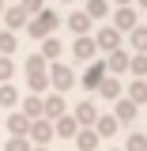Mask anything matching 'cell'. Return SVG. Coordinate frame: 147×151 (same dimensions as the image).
Listing matches in <instances>:
<instances>
[{
	"mask_svg": "<svg viewBox=\"0 0 147 151\" xmlns=\"http://www.w3.org/2000/svg\"><path fill=\"white\" fill-rule=\"evenodd\" d=\"M49 87H53L57 94L72 91V87H75V68L64 64V60H53V64H49Z\"/></svg>",
	"mask_w": 147,
	"mask_h": 151,
	"instance_id": "6da1fadb",
	"label": "cell"
},
{
	"mask_svg": "<svg viewBox=\"0 0 147 151\" xmlns=\"http://www.w3.org/2000/svg\"><path fill=\"white\" fill-rule=\"evenodd\" d=\"M57 27H60V15H57V12H49V8H45V12H38L34 19H27V30H30V38H49Z\"/></svg>",
	"mask_w": 147,
	"mask_h": 151,
	"instance_id": "7a4b0ae2",
	"label": "cell"
},
{
	"mask_svg": "<svg viewBox=\"0 0 147 151\" xmlns=\"http://www.w3.org/2000/svg\"><path fill=\"white\" fill-rule=\"evenodd\" d=\"M53 121H45V117H38V121H30V132H27V140L34 144V147H45L49 140H53Z\"/></svg>",
	"mask_w": 147,
	"mask_h": 151,
	"instance_id": "3957f363",
	"label": "cell"
},
{
	"mask_svg": "<svg viewBox=\"0 0 147 151\" xmlns=\"http://www.w3.org/2000/svg\"><path fill=\"white\" fill-rule=\"evenodd\" d=\"M106 60H87V72L79 76V83H83V87H87V91H98V83H102V79H106Z\"/></svg>",
	"mask_w": 147,
	"mask_h": 151,
	"instance_id": "277c9868",
	"label": "cell"
},
{
	"mask_svg": "<svg viewBox=\"0 0 147 151\" xmlns=\"http://www.w3.org/2000/svg\"><path fill=\"white\" fill-rule=\"evenodd\" d=\"M113 30H132V27H140V15H136V8L132 4H121L117 12H113Z\"/></svg>",
	"mask_w": 147,
	"mask_h": 151,
	"instance_id": "5b68a950",
	"label": "cell"
},
{
	"mask_svg": "<svg viewBox=\"0 0 147 151\" xmlns=\"http://www.w3.org/2000/svg\"><path fill=\"white\" fill-rule=\"evenodd\" d=\"M42 117L45 121H57V117H64V94H42Z\"/></svg>",
	"mask_w": 147,
	"mask_h": 151,
	"instance_id": "8992f818",
	"label": "cell"
},
{
	"mask_svg": "<svg viewBox=\"0 0 147 151\" xmlns=\"http://www.w3.org/2000/svg\"><path fill=\"white\" fill-rule=\"evenodd\" d=\"M128 49H113V53H106V72L110 76H125L128 72Z\"/></svg>",
	"mask_w": 147,
	"mask_h": 151,
	"instance_id": "52a82bcc",
	"label": "cell"
},
{
	"mask_svg": "<svg viewBox=\"0 0 147 151\" xmlns=\"http://www.w3.org/2000/svg\"><path fill=\"white\" fill-rule=\"evenodd\" d=\"M94 45H98V49H106V53L121 49V30H113V27H102V30L94 34Z\"/></svg>",
	"mask_w": 147,
	"mask_h": 151,
	"instance_id": "ba28073f",
	"label": "cell"
},
{
	"mask_svg": "<svg viewBox=\"0 0 147 151\" xmlns=\"http://www.w3.org/2000/svg\"><path fill=\"white\" fill-rule=\"evenodd\" d=\"M136 113H140V106H136L132 98L121 94V98H117V106H113V117H117L121 125H132V121H136Z\"/></svg>",
	"mask_w": 147,
	"mask_h": 151,
	"instance_id": "9c48e42d",
	"label": "cell"
},
{
	"mask_svg": "<svg viewBox=\"0 0 147 151\" xmlns=\"http://www.w3.org/2000/svg\"><path fill=\"white\" fill-rule=\"evenodd\" d=\"M72 117L79 121V129H94V121H98V106L94 102H79L72 110Z\"/></svg>",
	"mask_w": 147,
	"mask_h": 151,
	"instance_id": "30bf717a",
	"label": "cell"
},
{
	"mask_svg": "<svg viewBox=\"0 0 147 151\" xmlns=\"http://www.w3.org/2000/svg\"><path fill=\"white\" fill-rule=\"evenodd\" d=\"M53 132L60 140H75V132H79V121H75L72 113H64V117H57L53 121Z\"/></svg>",
	"mask_w": 147,
	"mask_h": 151,
	"instance_id": "8fae6325",
	"label": "cell"
},
{
	"mask_svg": "<svg viewBox=\"0 0 147 151\" xmlns=\"http://www.w3.org/2000/svg\"><path fill=\"white\" fill-rule=\"evenodd\" d=\"M72 53H75V60H94L98 45H94L91 34H79V38H75V45H72Z\"/></svg>",
	"mask_w": 147,
	"mask_h": 151,
	"instance_id": "7c38bea8",
	"label": "cell"
},
{
	"mask_svg": "<svg viewBox=\"0 0 147 151\" xmlns=\"http://www.w3.org/2000/svg\"><path fill=\"white\" fill-rule=\"evenodd\" d=\"M121 91H125V87H121V76H106V79L98 83V94H102V98H110V102H117Z\"/></svg>",
	"mask_w": 147,
	"mask_h": 151,
	"instance_id": "4fadbf2b",
	"label": "cell"
},
{
	"mask_svg": "<svg viewBox=\"0 0 147 151\" xmlns=\"http://www.w3.org/2000/svg\"><path fill=\"white\" fill-rule=\"evenodd\" d=\"M98 144H102V136H98L94 129H79L75 132V147L79 151H98Z\"/></svg>",
	"mask_w": 147,
	"mask_h": 151,
	"instance_id": "5bb4252c",
	"label": "cell"
},
{
	"mask_svg": "<svg viewBox=\"0 0 147 151\" xmlns=\"http://www.w3.org/2000/svg\"><path fill=\"white\" fill-rule=\"evenodd\" d=\"M68 30H72L75 38L91 34V15H87V12H72V15H68Z\"/></svg>",
	"mask_w": 147,
	"mask_h": 151,
	"instance_id": "9a60e30c",
	"label": "cell"
},
{
	"mask_svg": "<svg viewBox=\"0 0 147 151\" xmlns=\"http://www.w3.org/2000/svg\"><path fill=\"white\" fill-rule=\"evenodd\" d=\"M8 132H11V136H27V132H30V117H27L23 110L8 113Z\"/></svg>",
	"mask_w": 147,
	"mask_h": 151,
	"instance_id": "2e32d148",
	"label": "cell"
},
{
	"mask_svg": "<svg viewBox=\"0 0 147 151\" xmlns=\"http://www.w3.org/2000/svg\"><path fill=\"white\" fill-rule=\"evenodd\" d=\"M117 125H121V121H117L113 113H98V121H94V132L106 140V136H113V132H117Z\"/></svg>",
	"mask_w": 147,
	"mask_h": 151,
	"instance_id": "e0dca14e",
	"label": "cell"
},
{
	"mask_svg": "<svg viewBox=\"0 0 147 151\" xmlns=\"http://www.w3.org/2000/svg\"><path fill=\"white\" fill-rule=\"evenodd\" d=\"M4 23H8V30H23L27 27V12L23 8H4Z\"/></svg>",
	"mask_w": 147,
	"mask_h": 151,
	"instance_id": "ac0fdd59",
	"label": "cell"
},
{
	"mask_svg": "<svg viewBox=\"0 0 147 151\" xmlns=\"http://www.w3.org/2000/svg\"><path fill=\"white\" fill-rule=\"evenodd\" d=\"M125 98H132L136 106H147V79H132V87L125 91Z\"/></svg>",
	"mask_w": 147,
	"mask_h": 151,
	"instance_id": "d6986e66",
	"label": "cell"
},
{
	"mask_svg": "<svg viewBox=\"0 0 147 151\" xmlns=\"http://www.w3.org/2000/svg\"><path fill=\"white\" fill-rule=\"evenodd\" d=\"M19 106H23V113H27L30 121H38V117H42V94H27Z\"/></svg>",
	"mask_w": 147,
	"mask_h": 151,
	"instance_id": "ffe728a7",
	"label": "cell"
},
{
	"mask_svg": "<svg viewBox=\"0 0 147 151\" xmlns=\"http://www.w3.org/2000/svg\"><path fill=\"white\" fill-rule=\"evenodd\" d=\"M128 72L136 79H147V53H132L128 57Z\"/></svg>",
	"mask_w": 147,
	"mask_h": 151,
	"instance_id": "44dd1931",
	"label": "cell"
},
{
	"mask_svg": "<svg viewBox=\"0 0 147 151\" xmlns=\"http://www.w3.org/2000/svg\"><path fill=\"white\" fill-rule=\"evenodd\" d=\"M19 45V34L15 30H0V57H11Z\"/></svg>",
	"mask_w": 147,
	"mask_h": 151,
	"instance_id": "7402d4cb",
	"label": "cell"
},
{
	"mask_svg": "<svg viewBox=\"0 0 147 151\" xmlns=\"http://www.w3.org/2000/svg\"><path fill=\"white\" fill-rule=\"evenodd\" d=\"M83 12H87L91 23H94V19H106V15H110V4H106V0H87V8H83Z\"/></svg>",
	"mask_w": 147,
	"mask_h": 151,
	"instance_id": "603a6c76",
	"label": "cell"
},
{
	"mask_svg": "<svg viewBox=\"0 0 147 151\" xmlns=\"http://www.w3.org/2000/svg\"><path fill=\"white\" fill-rule=\"evenodd\" d=\"M132 53H147V27H132Z\"/></svg>",
	"mask_w": 147,
	"mask_h": 151,
	"instance_id": "cb8c5ba5",
	"label": "cell"
},
{
	"mask_svg": "<svg viewBox=\"0 0 147 151\" xmlns=\"http://www.w3.org/2000/svg\"><path fill=\"white\" fill-rule=\"evenodd\" d=\"M15 102H19V91L11 87V83H0V106H8V110H11Z\"/></svg>",
	"mask_w": 147,
	"mask_h": 151,
	"instance_id": "d4e9b609",
	"label": "cell"
},
{
	"mask_svg": "<svg viewBox=\"0 0 147 151\" xmlns=\"http://www.w3.org/2000/svg\"><path fill=\"white\" fill-rule=\"evenodd\" d=\"M42 42H45V45H42V57H45V60H53V57H60V38H42Z\"/></svg>",
	"mask_w": 147,
	"mask_h": 151,
	"instance_id": "484cf974",
	"label": "cell"
},
{
	"mask_svg": "<svg viewBox=\"0 0 147 151\" xmlns=\"http://www.w3.org/2000/svg\"><path fill=\"white\" fill-rule=\"evenodd\" d=\"M34 144L27 140V136H8V144H4V151H30Z\"/></svg>",
	"mask_w": 147,
	"mask_h": 151,
	"instance_id": "4316f807",
	"label": "cell"
},
{
	"mask_svg": "<svg viewBox=\"0 0 147 151\" xmlns=\"http://www.w3.org/2000/svg\"><path fill=\"white\" fill-rule=\"evenodd\" d=\"M125 151H147V136L143 132H132L128 140H125Z\"/></svg>",
	"mask_w": 147,
	"mask_h": 151,
	"instance_id": "83f0119b",
	"label": "cell"
},
{
	"mask_svg": "<svg viewBox=\"0 0 147 151\" xmlns=\"http://www.w3.org/2000/svg\"><path fill=\"white\" fill-rule=\"evenodd\" d=\"M11 76H15V60L11 57H0V83H8Z\"/></svg>",
	"mask_w": 147,
	"mask_h": 151,
	"instance_id": "f1b7e54d",
	"label": "cell"
},
{
	"mask_svg": "<svg viewBox=\"0 0 147 151\" xmlns=\"http://www.w3.org/2000/svg\"><path fill=\"white\" fill-rule=\"evenodd\" d=\"M19 8H23V12H27V19H34L38 12H45V0H23V4H19Z\"/></svg>",
	"mask_w": 147,
	"mask_h": 151,
	"instance_id": "f546056e",
	"label": "cell"
},
{
	"mask_svg": "<svg viewBox=\"0 0 147 151\" xmlns=\"http://www.w3.org/2000/svg\"><path fill=\"white\" fill-rule=\"evenodd\" d=\"M132 4H140V8H147V0H132Z\"/></svg>",
	"mask_w": 147,
	"mask_h": 151,
	"instance_id": "4dcf8cb0",
	"label": "cell"
},
{
	"mask_svg": "<svg viewBox=\"0 0 147 151\" xmlns=\"http://www.w3.org/2000/svg\"><path fill=\"white\" fill-rule=\"evenodd\" d=\"M121 4H132V0H117V8H121Z\"/></svg>",
	"mask_w": 147,
	"mask_h": 151,
	"instance_id": "1f68e13d",
	"label": "cell"
},
{
	"mask_svg": "<svg viewBox=\"0 0 147 151\" xmlns=\"http://www.w3.org/2000/svg\"><path fill=\"white\" fill-rule=\"evenodd\" d=\"M30 151H49V147H30Z\"/></svg>",
	"mask_w": 147,
	"mask_h": 151,
	"instance_id": "d6a6232c",
	"label": "cell"
},
{
	"mask_svg": "<svg viewBox=\"0 0 147 151\" xmlns=\"http://www.w3.org/2000/svg\"><path fill=\"white\" fill-rule=\"evenodd\" d=\"M0 15H4V0H0Z\"/></svg>",
	"mask_w": 147,
	"mask_h": 151,
	"instance_id": "836d02e7",
	"label": "cell"
},
{
	"mask_svg": "<svg viewBox=\"0 0 147 151\" xmlns=\"http://www.w3.org/2000/svg\"><path fill=\"white\" fill-rule=\"evenodd\" d=\"M117 151H125V147H117Z\"/></svg>",
	"mask_w": 147,
	"mask_h": 151,
	"instance_id": "e575fe53",
	"label": "cell"
},
{
	"mask_svg": "<svg viewBox=\"0 0 147 151\" xmlns=\"http://www.w3.org/2000/svg\"><path fill=\"white\" fill-rule=\"evenodd\" d=\"M64 4H68V0H64Z\"/></svg>",
	"mask_w": 147,
	"mask_h": 151,
	"instance_id": "d590c367",
	"label": "cell"
}]
</instances>
